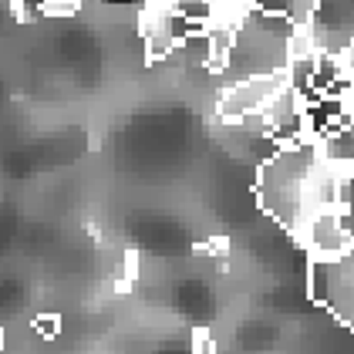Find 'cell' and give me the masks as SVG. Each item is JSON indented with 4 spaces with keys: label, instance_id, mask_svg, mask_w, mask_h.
Listing matches in <instances>:
<instances>
[{
    "label": "cell",
    "instance_id": "cell-9",
    "mask_svg": "<svg viewBox=\"0 0 354 354\" xmlns=\"http://www.w3.org/2000/svg\"><path fill=\"white\" fill-rule=\"evenodd\" d=\"M82 0H44V17H75Z\"/></svg>",
    "mask_w": 354,
    "mask_h": 354
},
{
    "label": "cell",
    "instance_id": "cell-2",
    "mask_svg": "<svg viewBox=\"0 0 354 354\" xmlns=\"http://www.w3.org/2000/svg\"><path fill=\"white\" fill-rule=\"evenodd\" d=\"M307 294L337 324L354 330V246L341 257H330V260H310Z\"/></svg>",
    "mask_w": 354,
    "mask_h": 354
},
{
    "label": "cell",
    "instance_id": "cell-8",
    "mask_svg": "<svg viewBox=\"0 0 354 354\" xmlns=\"http://www.w3.org/2000/svg\"><path fill=\"white\" fill-rule=\"evenodd\" d=\"M10 10H14V17L17 21H37V17H44V0H10Z\"/></svg>",
    "mask_w": 354,
    "mask_h": 354
},
{
    "label": "cell",
    "instance_id": "cell-13",
    "mask_svg": "<svg viewBox=\"0 0 354 354\" xmlns=\"http://www.w3.org/2000/svg\"><path fill=\"white\" fill-rule=\"evenodd\" d=\"M136 277H138V253L129 250L125 253V280H136Z\"/></svg>",
    "mask_w": 354,
    "mask_h": 354
},
{
    "label": "cell",
    "instance_id": "cell-10",
    "mask_svg": "<svg viewBox=\"0 0 354 354\" xmlns=\"http://www.w3.org/2000/svg\"><path fill=\"white\" fill-rule=\"evenodd\" d=\"M34 330L51 341V337H57V330H61V317L57 314H41V317H34Z\"/></svg>",
    "mask_w": 354,
    "mask_h": 354
},
{
    "label": "cell",
    "instance_id": "cell-5",
    "mask_svg": "<svg viewBox=\"0 0 354 354\" xmlns=\"http://www.w3.org/2000/svg\"><path fill=\"white\" fill-rule=\"evenodd\" d=\"M263 118H267V136L277 145L304 142V98L290 84L277 98H270V105L263 109Z\"/></svg>",
    "mask_w": 354,
    "mask_h": 354
},
{
    "label": "cell",
    "instance_id": "cell-11",
    "mask_svg": "<svg viewBox=\"0 0 354 354\" xmlns=\"http://www.w3.org/2000/svg\"><path fill=\"white\" fill-rule=\"evenodd\" d=\"M334 57H337V64H341V75L354 84V41H351V44H344V48H341Z\"/></svg>",
    "mask_w": 354,
    "mask_h": 354
},
{
    "label": "cell",
    "instance_id": "cell-1",
    "mask_svg": "<svg viewBox=\"0 0 354 354\" xmlns=\"http://www.w3.org/2000/svg\"><path fill=\"white\" fill-rule=\"evenodd\" d=\"M321 159L317 142H290L277 145L257 176V203L270 219H277L287 233L300 236L307 219V176Z\"/></svg>",
    "mask_w": 354,
    "mask_h": 354
},
{
    "label": "cell",
    "instance_id": "cell-14",
    "mask_svg": "<svg viewBox=\"0 0 354 354\" xmlns=\"http://www.w3.org/2000/svg\"><path fill=\"white\" fill-rule=\"evenodd\" d=\"M0 351H3V330H0Z\"/></svg>",
    "mask_w": 354,
    "mask_h": 354
},
{
    "label": "cell",
    "instance_id": "cell-12",
    "mask_svg": "<svg viewBox=\"0 0 354 354\" xmlns=\"http://www.w3.org/2000/svg\"><path fill=\"white\" fill-rule=\"evenodd\" d=\"M192 354H216V344L209 337V330H192Z\"/></svg>",
    "mask_w": 354,
    "mask_h": 354
},
{
    "label": "cell",
    "instance_id": "cell-6",
    "mask_svg": "<svg viewBox=\"0 0 354 354\" xmlns=\"http://www.w3.org/2000/svg\"><path fill=\"white\" fill-rule=\"evenodd\" d=\"M233 48H236V30L233 28H209L206 30V68L219 75L230 71L233 64Z\"/></svg>",
    "mask_w": 354,
    "mask_h": 354
},
{
    "label": "cell",
    "instance_id": "cell-3",
    "mask_svg": "<svg viewBox=\"0 0 354 354\" xmlns=\"http://www.w3.org/2000/svg\"><path fill=\"white\" fill-rule=\"evenodd\" d=\"M287 88V68L273 71V75H250L243 82H236L233 88H226L216 102V115L223 125H240L243 115L250 111H263L270 105V98H277Z\"/></svg>",
    "mask_w": 354,
    "mask_h": 354
},
{
    "label": "cell",
    "instance_id": "cell-7",
    "mask_svg": "<svg viewBox=\"0 0 354 354\" xmlns=\"http://www.w3.org/2000/svg\"><path fill=\"white\" fill-rule=\"evenodd\" d=\"M196 253H199V257H213L219 267L226 270V257H230V236H213V240H206V243L196 246Z\"/></svg>",
    "mask_w": 354,
    "mask_h": 354
},
{
    "label": "cell",
    "instance_id": "cell-4",
    "mask_svg": "<svg viewBox=\"0 0 354 354\" xmlns=\"http://www.w3.org/2000/svg\"><path fill=\"white\" fill-rule=\"evenodd\" d=\"M297 240L307 246L310 260H330V257H341L351 250L354 233L341 209H321V213H310L304 219V230H300Z\"/></svg>",
    "mask_w": 354,
    "mask_h": 354
}]
</instances>
